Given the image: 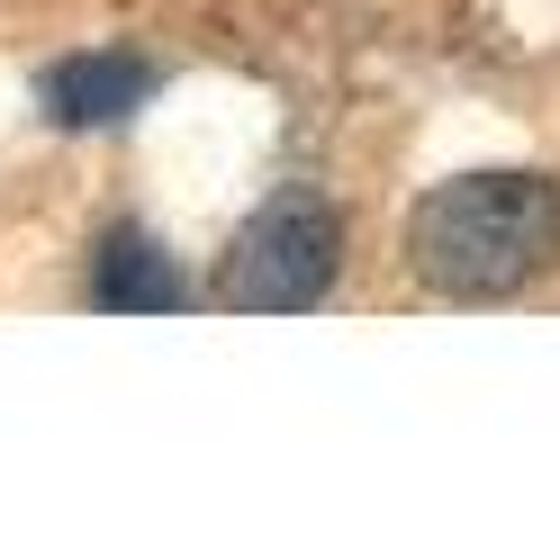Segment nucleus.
<instances>
[{"label":"nucleus","instance_id":"1","mask_svg":"<svg viewBox=\"0 0 560 541\" xmlns=\"http://www.w3.org/2000/svg\"><path fill=\"white\" fill-rule=\"evenodd\" d=\"M551 252H560V190L542 172H462L407 216V262L434 298H506Z\"/></svg>","mask_w":560,"mask_h":541},{"label":"nucleus","instance_id":"2","mask_svg":"<svg viewBox=\"0 0 560 541\" xmlns=\"http://www.w3.org/2000/svg\"><path fill=\"white\" fill-rule=\"evenodd\" d=\"M335 252H343L335 208L317 190H280L271 208H254V226L235 235L226 271H218V307H235V316H299V307L326 298Z\"/></svg>","mask_w":560,"mask_h":541},{"label":"nucleus","instance_id":"3","mask_svg":"<svg viewBox=\"0 0 560 541\" xmlns=\"http://www.w3.org/2000/svg\"><path fill=\"white\" fill-rule=\"evenodd\" d=\"M154 99V63L145 55H109V46H100V55H63L55 72H46V108H55V118L63 127H118V118H136V108H145Z\"/></svg>","mask_w":560,"mask_h":541},{"label":"nucleus","instance_id":"4","mask_svg":"<svg viewBox=\"0 0 560 541\" xmlns=\"http://www.w3.org/2000/svg\"><path fill=\"white\" fill-rule=\"evenodd\" d=\"M91 298L109 307V316H172V307L190 298V280L172 271V252H163L154 235L118 226V235H100V262H91Z\"/></svg>","mask_w":560,"mask_h":541}]
</instances>
